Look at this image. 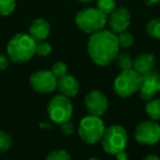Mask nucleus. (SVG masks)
<instances>
[{
  "mask_svg": "<svg viewBox=\"0 0 160 160\" xmlns=\"http://www.w3.org/2000/svg\"><path fill=\"white\" fill-rule=\"evenodd\" d=\"M12 146V137L7 132L0 131V152H6Z\"/></svg>",
  "mask_w": 160,
  "mask_h": 160,
  "instance_id": "23",
  "label": "nucleus"
},
{
  "mask_svg": "<svg viewBox=\"0 0 160 160\" xmlns=\"http://www.w3.org/2000/svg\"><path fill=\"white\" fill-rule=\"evenodd\" d=\"M87 160H99V159H97V158H89V159H87Z\"/></svg>",
  "mask_w": 160,
  "mask_h": 160,
  "instance_id": "32",
  "label": "nucleus"
},
{
  "mask_svg": "<svg viewBox=\"0 0 160 160\" xmlns=\"http://www.w3.org/2000/svg\"><path fill=\"white\" fill-rule=\"evenodd\" d=\"M117 39H118L119 47L123 49L130 48L134 44V36H133L132 33L128 32V31L117 34Z\"/></svg>",
  "mask_w": 160,
  "mask_h": 160,
  "instance_id": "19",
  "label": "nucleus"
},
{
  "mask_svg": "<svg viewBox=\"0 0 160 160\" xmlns=\"http://www.w3.org/2000/svg\"><path fill=\"white\" fill-rule=\"evenodd\" d=\"M102 149L109 155H117L125 150L128 143V135L124 127L120 124H112L105 128L100 139Z\"/></svg>",
  "mask_w": 160,
  "mask_h": 160,
  "instance_id": "3",
  "label": "nucleus"
},
{
  "mask_svg": "<svg viewBox=\"0 0 160 160\" xmlns=\"http://www.w3.org/2000/svg\"><path fill=\"white\" fill-rule=\"evenodd\" d=\"M107 14L97 8H85L76 14L75 23L82 32L94 34L105 30L107 25Z\"/></svg>",
  "mask_w": 160,
  "mask_h": 160,
  "instance_id": "4",
  "label": "nucleus"
},
{
  "mask_svg": "<svg viewBox=\"0 0 160 160\" xmlns=\"http://www.w3.org/2000/svg\"><path fill=\"white\" fill-rule=\"evenodd\" d=\"M36 42L30 36V34H17L7 45V53L11 61L15 63L28 62L35 55Z\"/></svg>",
  "mask_w": 160,
  "mask_h": 160,
  "instance_id": "2",
  "label": "nucleus"
},
{
  "mask_svg": "<svg viewBox=\"0 0 160 160\" xmlns=\"http://www.w3.org/2000/svg\"><path fill=\"white\" fill-rule=\"evenodd\" d=\"M132 15L128 8L125 7H117L112 12L108 14L107 25L109 26V31L113 34L122 33L128 31L131 25Z\"/></svg>",
  "mask_w": 160,
  "mask_h": 160,
  "instance_id": "10",
  "label": "nucleus"
},
{
  "mask_svg": "<svg viewBox=\"0 0 160 160\" xmlns=\"http://www.w3.org/2000/svg\"><path fill=\"white\" fill-rule=\"evenodd\" d=\"M45 160H71V156L65 149H56L49 152Z\"/></svg>",
  "mask_w": 160,
  "mask_h": 160,
  "instance_id": "22",
  "label": "nucleus"
},
{
  "mask_svg": "<svg viewBox=\"0 0 160 160\" xmlns=\"http://www.w3.org/2000/svg\"><path fill=\"white\" fill-rule=\"evenodd\" d=\"M143 160H160V157H158L157 155H147L146 157H144Z\"/></svg>",
  "mask_w": 160,
  "mask_h": 160,
  "instance_id": "29",
  "label": "nucleus"
},
{
  "mask_svg": "<svg viewBox=\"0 0 160 160\" xmlns=\"http://www.w3.org/2000/svg\"><path fill=\"white\" fill-rule=\"evenodd\" d=\"M50 71L58 80V78L64 76L65 74H68V65L62 61H58V62H56L52 67H51Z\"/></svg>",
  "mask_w": 160,
  "mask_h": 160,
  "instance_id": "24",
  "label": "nucleus"
},
{
  "mask_svg": "<svg viewBox=\"0 0 160 160\" xmlns=\"http://www.w3.org/2000/svg\"><path fill=\"white\" fill-rule=\"evenodd\" d=\"M145 111L152 120L159 121L160 120V99L152 98L147 101L145 106Z\"/></svg>",
  "mask_w": 160,
  "mask_h": 160,
  "instance_id": "16",
  "label": "nucleus"
},
{
  "mask_svg": "<svg viewBox=\"0 0 160 160\" xmlns=\"http://www.w3.org/2000/svg\"><path fill=\"white\" fill-rule=\"evenodd\" d=\"M52 48H51L50 44L47 42H36V48H35V53L40 57H46L51 52Z\"/></svg>",
  "mask_w": 160,
  "mask_h": 160,
  "instance_id": "25",
  "label": "nucleus"
},
{
  "mask_svg": "<svg viewBox=\"0 0 160 160\" xmlns=\"http://www.w3.org/2000/svg\"><path fill=\"white\" fill-rule=\"evenodd\" d=\"M147 6H156L160 3V0H145Z\"/></svg>",
  "mask_w": 160,
  "mask_h": 160,
  "instance_id": "30",
  "label": "nucleus"
},
{
  "mask_svg": "<svg viewBox=\"0 0 160 160\" xmlns=\"http://www.w3.org/2000/svg\"><path fill=\"white\" fill-rule=\"evenodd\" d=\"M60 125H61V131L65 135H72L74 133V125L72 122H70V120L61 123Z\"/></svg>",
  "mask_w": 160,
  "mask_h": 160,
  "instance_id": "26",
  "label": "nucleus"
},
{
  "mask_svg": "<svg viewBox=\"0 0 160 160\" xmlns=\"http://www.w3.org/2000/svg\"><path fill=\"white\" fill-rule=\"evenodd\" d=\"M57 78L48 70H39L34 72L30 78L32 88L39 94L52 93L57 88Z\"/></svg>",
  "mask_w": 160,
  "mask_h": 160,
  "instance_id": "9",
  "label": "nucleus"
},
{
  "mask_svg": "<svg viewBox=\"0 0 160 160\" xmlns=\"http://www.w3.org/2000/svg\"><path fill=\"white\" fill-rule=\"evenodd\" d=\"M78 1L83 2V3H88V2H92V1H94V0H78Z\"/></svg>",
  "mask_w": 160,
  "mask_h": 160,
  "instance_id": "31",
  "label": "nucleus"
},
{
  "mask_svg": "<svg viewBox=\"0 0 160 160\" xmlns=\"http://www.w3.org/2000/svg\"><path fill=\"white\" fill-rule=\"evenodd\" d=\"M50 34V25L45 19H36L30 26V36L37 42H44Z\"/></svg>",
  "mask_w": 160,
  "mask_h": 160,
  "instance_id": "15",
  "label": "nucleus"
},
{
  "mask_svg": "<svg viewBox=\"0 0 160 160\" xmlns=\"http://www.w3.org/2000/svg\"><path fill=\"white\" fill-rule=\"evenodd\" d=\"M105 123L100 117L86 116L78 124V136L87 145H95L100 142L105 132Z\"/></svg>",
  "mask_w": 160,
  "mask_h": 160,
  "instance_id": "6",
  "label": "nucleus"
},
{
  "mask_svg": "<svg viewBox=\"0 0 160 160\" xmlns=\"http://www.w3.org/2000/svg\"><path fill=\"white\" fill-rule=\"evenodd\" d=\"M15 9V0H0V15H10Z\"/></svg>",
  "mask_w": 160,
  "mask_h": 160,
  "instance_id": "21",
  "label": "nucleus"
},
{
  "mask_svg": "<svg viewBox=\"0 0 160 160\" xmlns=\"http://www.w3.org/2000/svg\"><path fill=\"white\" fill-rule=\"evenodd\" d=\"M117 35L109 30L91 34L87 42V52L92 61L100 67H107L114 61L119 53Z\"/></svg>",
  "mask_w": 160,
  "mask_h": 160,
  "instance_id": "1",
  "label": "nucleus"
},
{
  "mask_svg": "<svg viewBox=\"0 0 160 160\" xmlns=\"http://www.w3.org/2000/svg\"><path fill=\"white\" fill-rule=\"evenodd\" d=\"M57 88L59 89L60 94L65 97H75L80 92V84L78 81L73 75L65 74L64 76L58 78Z\"/></svg>",
  "mask_w": 160,
  "mask_h": 160,
  "instance_id": "14",
  "label": "nucleus"
},
{
  "mask_svg": "<svg viewBox=\"0 0 160 160\" xmlns=\"http://www.w3.org/2000/svg\"><path fill=\"white\" fill-rule=\"evenodd\" d=\"M146 32L150 38L160 40V18H154L148 21L146 25Z\"/></svg>",
  "mask_w": 160,
  "mask_h": 160,
  "instance_id": "17",
  "label": "nucleus"
},
{
  "mask_svg": "<svg viewBox=\"0 0 160 160\" xmlns=\"http://www.w3.org/2000/svg\"><path fill=\"white\" fill-rule=\"evenodd\" d=\"M142 83V75L135 70H122L113 82V92L121 98H128L136 94Z\"/></svg>",
  "mask_w": 160,
  "mask_h": 160,
  "instance_id": "5",
  "label": "nucleus"
},
{
  "mask_svg": "<svg viewBox=\"0 0 160 160\" xmlns=\"http://www.w3.org/2000/svg\"><path fill=\"white\" fill-rule=\"evenodd\" d=\"M96 8L103 12L105 14H109L110 12L117 8V0H96Z\"/></svg>",
  "mask_w": 160,
  "mask_h": 160,
  "instance_id": "20",
  "label": "nucleus"
},
{
  "mask_svg": "<svg viewBox=\"0 0 160 160\" xmlns=\"http://www.w3.org/2000/svg\"><path fill=\"white\" fill-rule=\"evenodd\" d=\"M9 65V60L8 58L6 57L4 55H1L0 53V71H3L8 68Z\"/></svg>",
  "mask_w": 160,
  "mask_h": 160,
  "instance_id": "27",
  "label": "nucleus"
},
{
  "mask_svg": "<svg viewBox=\"0 0 160 160\" xmlns=\"http://www.w3.org/2000/svg\"><path fill=\"white\" fill-rule=\"evenodd\" d=\"M85 107L89 114L101 117L108 110V98L102 92L91 91L85 97Z\"/></svg>",
  "mask_w": 160,
  "mask_h": 160,
  "instance_id": "12",
  "label": "nucleus"
},
{
  "mask_svg": "<svg viewBox=\"0 0 160 160\" xmlns=\"http://www.w3.org/2000/svg\"><path fill=\"white\" fill-rule=\"evenodd\" d=\"M139 97L142 100L148 101L155 98L158 93H160V75L156 71L142 75V83L138 89Z\"/></svg>",
  "mask_w": 160,
  "mask_h": 160,
  "instance_id": "11",
  "label": "nucleus"
},
{
  "mask_svg": "<svg viewBox=\"0 0 160 160\" xmlns=\"http://www.w3.org/2000/svg\"><path fill=\"white\" fill-rule=\"evenodd\" d=\"M114 156H116L117 160H128V155L125 150H122V152H118V154L114 155Z\"/></svg>",
  "mask_w": 160,
  "mask_h": 160,
  "instance_id": "28",
  "label": "nucleus"
},
{
  "mask_svg": "<svg viewBox=\"0 0 160 160\" xmlns=\"http://www.w3.org/2000/svg\"><path fill=\"white\" fill-rule=\"evenodd\" d=\"M113 62H116L117 67L120 68L121 71L132 69L133 67V59L130 56V53L128 52H119Z\"/></svg>",
  "mask_w": 160,
  "mask_h": 160,
  "instance_id": "18",
  "label": "nucleus"
},
{
  "mask_svg": "<svg viewBox=\"0 0 160 160\" xmlns=\"http://www.w3.org/2000/svg\"><path fill=\"white\" fill-rule=\"evenodd\" d=\"M48 117L56 124H61L67 122L72 118L73 114V106L70 101L69 97L63 95H56L50 99L47 107Z\"/></svg>",
  "mask_w": 160,
  "mask_h": 160,
  "instance_id": "7",
  "label": "nucleus"
},
{
  "mask_svg": "<svg viewBox=\"0 0 160 160\" xmlns=\"http://www.w3.org/2000/svg\"><path fill=\"white\" fill-rule=\"evenodd\" d=\"M134 137L135 141L141 145H156L160 142V124L154 120L143 121L135 128Z\"/></svg>",
  "mask_w": 160,
  "mask_h": 160,
  "instance_id": "8",
  "label": "nucleus"
},
{
  "mask_svg": "<svg viewBox=\"0 0 160 160\" xmlns=\"http://www.w3.org/2000/svg\"><path fill=\"white\" fill-rule=\"evenodd\" d=\"M156 67V57L150 52H142L133 59L132 69L141 75L154 71Z\"/></svg>",
  "mask_w": 160,
  "mask_h": 160,
  "instance_id": "13",
  "label": "nucleus"
}]
</instances>
